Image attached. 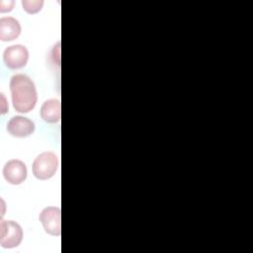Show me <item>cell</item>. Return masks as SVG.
I'll return each instance as SVG.
<instances>
[{"label": "cell", "instance_id": "1", "mask_svg": "<svg viewBox=\"0 0 253 253\" xmlns=\"http://www.w3.org/2000/svg\"><path fill=\"white\" fill-rule=\"evenodd\" d=\"M13 108L21 114L34 110L38 102V92L33 80L26 74H15L10 79Z\"/></svg>", "mask_w": 253, "mask_h": 253}, {"label": "cell", "instance_id": "2", "mask_svg": "<svg viewBox=\"0 0 253 253\" xmlns=\"http://www.w3.org/2000/svg\"><path fill=\"white\" fill-rule=\"evenodd\" d=\"M58 157L51 151L40 153L34 160L32 171L34 176L39 180H48L54 176L58 169Z\"/></svg>", "mask_w": 253, "mask_h": 253}, {"label": "cell", "instance_id": "3", "mask_svg": "<svg viewBox=\"0 0 253 253\" xmlns=\"http://www.w3.org/2000/svg\"><path fill=\"white\" fill-rule=\"evenodd\" d=\"M23 240L22 226L14 220L1 219L0 223V245L3 248H14Z\"/></svg>", "mask_w": 253, "mask_h": 253}, {"label": "cell", "instance_id": "4", "mask_svg": "<svg viewBox=\"0 0 253 253\" xmlns=\"http://www.w3.org/2000/svg\"><path fill=\"white\" fill-rule=\"evenodd\" d=\"M40 221L46 233L59 236L61 233V211L59 207H46L40 213Z\"/></svg>", "mask_w": 253, "mask_h": 253}, {"label": "cell", "instance_id": "5", "mask_svg": "<svg viewBox=\"0 0 253 253\" xmlns=\"http://www.w3.org/2000/svg\"><path fill=\"white\" fill-rule=\"evenodd\" d=\"M29 60V50L23 44L9 45L3 51V61L10 69H20L26 66Z\"/></svg>", "mask_w": 253, "mask_h": 253}, {"label": "cell", "instance_id": "6", "mask_svg": "<svg viewBox=\"0 0 253 253\" xmlns=\"http://www.w3.org/2000/svg\"><path fill=\"white\" fill-rule=\"evenodd\" d=\"M3 177L11 185L22 184L28 176L26 164L20 159H11L3 167Z\"/></svg>", "mask_w": 253, "mask_h": 253}, {"label": "cell", "instance_id": "7", "mask_svg": "<svg viewBox=\"0 0 253 253\" xmlns=\"http://www.w3.org/2000/svg\"><path fill=\"white\" fill-rule=\"evenodd\" d=\"M35 123L24 116L12 117L7 123V131L15 137H27L35 131Z\"/></svg>", "mask_w": 253, "mask_h": 253}, {"label": "cell", "instance_id": "8", "mask_svg": "<svg viewBox=\"0 0 253 253\" xmlns=\"http://www.w3.org/2000/svg\"><path fill=\"white\" fill-rule=\"evenodd\" d=\"M22 32L20 22L11 16L0 19V40L2 42H11L16 40Z\"/></svg>", "mask_w": 253, "mask_h": 253}, {"label": "cell", "instance_id": "9", "mask_svg": "<svg viewBox=\"0 0 253 253\" xmlns=\"http://www.w3.org/2000/svg\"><path fill=\"white\" fill-rule=\"evenodd\" d=\"M41 117L48 124H55L61 118V104L58 99H48L41 107Z\"/></svg>", "mask_w": 253, "mask_h": 253}, {"label": "cell", "instance_id": "10", "mask_svg": "<svg viewBox=\"0 0 253 253\" xmlns=\"http://www.w3.org/2000/svg\"><path fill=\"white\" fill-rule=\"evenodd\" d=\"M43 0H23L22 7L29 14H37L43 7Z\"/></svg>", "mask_w": 253, "mask_h": 253}, {"label": "cell", "instance_id": "11", "mask_svg": "<svg viewBox=\"0 0 253 253\" xmlns=\"http://www.w3.org/2000/svg\"><path fill=\"white\" fill-rule=\"evenodd\" d=\"M14 5H15L14 0H1L0 1V12L1 13L10 12L13 10Z\"/></svg>", "mask_w": 253, "mask_h": 253}, {"label": "cell", "instance_id": "12", "mask_svg": "<svg viewBox=\"0 0 253 253\" xmlns=\"http://www.w3.org/2000/svg\"><path fill=\"white\" fill-rule=\"evenodd\" d=\"M1 102H2V106H1V114L4 115L7 113L8 109H9V106L7 104V101H6V98L4 96L3 93H1Z\"/></svg>", "mask_w": 253, "mask_h": 253}]
</instances>
